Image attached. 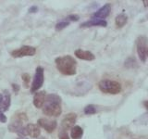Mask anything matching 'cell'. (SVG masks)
Masks as SVG:
<instances>
[{
	"mask_svg": "<svg viewBox=\"0 0 148 139\" xmlns=\"http://www.w3.org/2000/svg\"><path fill=\"white\" fill-rule=\"evenodd\" d=\"M84 113L86 115H92V114H95L96 113V108L95 105L90 104V105H87L85 108H84Z\"/></svg>",
	"mask_w": 148,
	"mask_h": 139,
	"instance_id": "obj_20",
	"label": "cell"
},
{
	"mask_svg": "<svg viewBox=\"0 0 148 139\" xmlns=\"http://www.w3.org/2000/svg\"><path fill=\"white\" fill-rule=\"evenodd\" d=\"M76 120H77L76 113L71 112V113L67 114L61 120V130L62 131H66V132L68 130H71L74 126Z\"/></svg>",
	"mask_w": 148,
	"mask_h": 139,
	"instance_id": "obj_9",
	"label": "cell"
},
{
	"mask_svg": "<svg viewBox=\"0 0 148 139\" xmlns=\"http://www.w3.org/2000/svg\"><path fill=\"white\" fill-rule=\"evenodd\" d=\"M58 139H71L68 134V132L66 131H60V133H58Z\"/></svg>",
	"mask_w": 148,
	"mask_h": 139,
	"instance_id": "obj_23",
	"label": "cell"
},
{
	"mask_svg": "<svg viewBox=\"0 0 148 139\" xmlns=\"http://www.w3.org/2000/svg\"><path fill=\"white\" fill-rule=\"evenodd\" d=\"M20 139H27V138H25V137H21V138H20Z\"/></svg>",
	"mask_w": 148,
	"mask_h": 139,
	"instance_id": "obj_27",
	"label": "cell"
},
{
	"mask_svg": "<svg viewBox=\"0 0 148 139\" xmlns=\"http://www.w3.org/2000/svg\"><path fill=\"white\" fill-rule=\"evenodd\" d=\"M136 50L139 56V58L143 62L145 63L148 55V46H147V37L145 35H140L136 39Z\"/></svg>",
	"mask_w": 148,
	"mask_h": 139,
	"instance_id": "obj_6",
	"label": "cell"
},
{
	"mask_svg": "<svg viewBox=\"0 0 148 139\" xmlns=\"http://www.w3.org/2000/svg\"><path fill=\"white\" fill-rule=\"evenodd\" d=\"M83 136V129L79 125H74L71 129V137L72 139H82Z\"/></svg>",
	"mask_w": 148,
	"mask_h": 139,
	"instance_id": "obj_16",
	"label": "cell"
},
{
	"mask_svg": "<svg viewBox=\"0 0 148 139\" xmlns=\"http://www.w3.org/2000/svg\"><path fill=\"white\" fill-rule=\"evenodd\" d=\"M37 125L39 127L44 128L47 133H53L58 127L57 120H50L48 119L41 118L37 120Z\"/></svg>",
	"mask_w": 148,
	"mask_h": 139,
	"instance_id": "obj_10",
	"label": "cell"
},
{
	"mask_svg": "<svg viewBox=\"0 0 148 139\" xmlns=\"http://www.w3.org/2000/svg\"><path fill=\"white\" fill-rule=\"evenodd\" d=\"M28 124V116L25 112L18 111L14 113L10 119L8 124V131L11 133H16L18 137H25L24 129Z\"/></svg>",
	"mask_w": 148,
	"mask_h": 139,
	"instance_id": "obj_3",
	"label": "cell"
},
{
	"mask_svg": "<svg viewBox=\"0 0 148 139\" xmlns=\"http://www.w3.org/2000/svg\"><path fill=\"white\" fill-rule=\"evenodd\" d=\"M36 54V48L32 45H23L21 47L15 49L10 52L11 57L18 58L23 57H32Z\"/></svg>",
	"mask_w": 148,
	"mask_h": 139,
	"instance_id": "obj_8",
	"label": "cell"
},
{
	"mask_svg": "<svg viewBox=\"0 0 148 139\" xmlns=\"http://www.w3.org/2000/svg\"><path fill=\"white\" fill-rule=\"evenodd\" d=\"M80 26H81V28H90V27H95V26L106 27L108 26V22H106L105 20H98V19L91 18V20L82 22Z\"/></svg>",
	"mask_w": 148,
	"mask_h": 139,
	"instance_id": "obj_13",
	"label": "cell"
},
{
	"mask_svg": "<svg viewBox=\"0 0 148 139\" xmlns=\"http://www.w3.org/2000/svg\"><path fill=\"white\" fill-rule=\"evenodd\" d=\"M64 20L71 23L72 21H78L79 20H80V17H79V15H77V14H71V15H69L66 18H64Z\"/></svg>",
	"mask_w": 148,
	"mask_h": 139,
	"instance_id": "obj_22",
	"label": "cell"
},
{
	"mask_svg": "<svg viewBox=\"0 0 148 139\" xmlns=\"http://www.w3.org/2000/svg\"><path fill=\"white\" fill-rule=\"evenodd\" d=\"M56 67L58 71L66 76H73L77 73V61L69 55L56 58Z\"/></svg>",
	"mask_w": 148,
	"mask_h": 139,
	"instance_id": "obj_2",
	"label": "cell"
},
{
	"mask_svg": "<svg viewBox=\"0 0 148 139\" xmlns=\"http://www.w3.org/2000/svg\"><path fill=\"white\" fill-rule=\"evenodd\" d=\"M37 11H38V8H37L36 6H32L29 8V12L30 13H36Z\"/></svg>",
	"mask_w": 148,
	"mask_h": 139,
	"instance_id": "obj_25",
	"label": "cell"
},
{
	"mask_svg": "<svg viewBox=\"0 0 148 139\" xmlns=\"http://www.w3.org/2000/svg\"><path fill=\"white\" fill-rule=\"evenodd\" d=\"M21 79H22V82H23V85L26 88L29 87L30 85V80H31V77H30V74L29 73H23L21 75Z\"/></svg>",
	"mask_w": 148,
	"mask_h": 139,
	"instance_id": "obj_21",
	"label": "cell"
},
{
	"mask_svg": "<svg viewBox=\"0 0 148 139\" xmlns=\"http://www.w3.org/2000/svg\"><path fill=\"white\" fill-rule=\"evenodd\" d=\"M110 11H111V4L106 3L102 8H100L97 11L92 13V18L98 19V20H105L106 17L109 16Z\"/></svg>",
	"mask_w": 148,
	"mask_h": 139,
	"instance_id": "obj_11",
	"label": "cell"
},
{
	"mask_svg": "<svg viewBox=\"0 0 148 139\" xmlns=\"http://www.w3.org/2000/svg\"><path fill=\"white\" fill-rule=\"evenodd\" d=\"M44 81H45V70L43 67L39 66L35 69V74L31 86V92L35 93L38 91L43 86Z\"/></svg>",
	"mask_w": 148,
	"mask_h": 139,
	"instance_id": "obj_7",
	"label": "cell"
},
{
	"mask_svg": "<svg viewBox=\"0 0 148 139\" xmlns=\"http://www.w3.org/2000/svg\"><path fill=\"white\" fill-rule=\"evenodd\" d=\"M128 22V16L125 13H120L115 19V24L118 28H122Z\"/></svg>",
	"mask_w": 148,
	"mask_h": 139,
	"instance_id": "obj_17",
	"label": "cell"
},
{
	"mask_svg": "<svg viewBox=\"0 0 148 139\" xmlns=\"http://www.w3.org/2000/svg\"><path fill=\"white\" fill-rule=\"evenodd\" d=\"M74 54H75V56L78 58L86 60V61H92V60L95 59V56L94 55V53H92L91 51L88 50H82L81 48H79L75 50Z\"/></svg>",
	"mask_w": 148,
	"mask_h": 139,
	"instance_id": "obj_14",
	"label": "cell"
},
{
	"mask_svg": "<svg viewBox=\"0 0 148 139\" xmlns=\"http://www.w3.org/2000/svg\"><path fill=\"white\" fill-rule=\"evenodd\" d=\"M69 24H71V23L68 22V21H65L64 19H63L62 21H60L59 22H58L57 24H56L55 29H56V31H58V32L62 31L63 29H65V28H67L68 26H69Z\"/></svg>",
	"mask_w": 148,
	"mask_h": 139,
	"instance_id": "obj_19",
	"label": "cell"
},
{
	"mask_svg": "<svg viewBox=\"0 0 148 139\" xmlns=\"http://www.w3.org/2000/svg\"><path fill=\"white\" fill-rule=\"evenodd\" d=\"M10 105H11L10 93L8 90H4L2 93H0V122L2 123L7 122V117L4 114V112L8 110Z\"/></svg>",
	"mask_w": 148,
	"mask_h": 139,
	"instance_id": "obj_5",
	"label": "cell"
},
{
	"mask_svg": "<svg viewBox=\"0 0 148 139\" xmlns=\"http://www.w3.org/2000/svg\"><path fill=\"white\" fill-rule=\"evenodd\" d=\"M11 86H12V90L15 94H18V93L20 92V85H17V83H12Z\"/></svg>",
	"mask_w": 148,
	"mask_h": 139,
	"instance_id": "obj_24",
	"label": "cell"
},
{
	"mask_svg": "<svg viewBox=\"0 0 148 139\" xmlns=\"http://www.w3.org/2000/svg\"><path fill=\"white\" fill-rule=\"evenodd\" d=\"M45 97H46V92L45 91H37L34 93V105L35 108L37 109H41L43 107L44 103H45Z\"/></svg>",
	"mask_w": 148,
	"mask_h": 139,
	"instance_id": "obj_15",
	"label": "cell"
},
{
	"mask_svg": "<svg viewBox=\"0 0 148 139\" xmlns=\"http://www.w3.org/2000/svg\"><path fill=\"white\" fill-rule=\"evenodd\" d=\"M24 134H25V136H29L30 137H32V138L39 137L41 134L40 127L34 123H28L24 129Z\"/></svg>",
	"mask_w": 148,
	"mask_h": 139,
	"instance_id": "obj_12",
	"label": "cell"
},
{
	"mask_svg": "<svg viewBox=\"0 0 148 139\" xmlns=\"http://www.w3.org/2000/svg\"><path fill=\"white\" fill-rule=\"evenodd\" d=\"M125 67L128 69H133L137 66V61L134 57H130L125 60Z\"/></svg>",
	"mask_w": 148,
	"mask_h": 139,
	"instance_id": "obj_18",
	"label": "cell"
},
{
	"mask_svg": "<svg viewBox=\"0 0 148 139\" xmlns=\"http://www.w3.org/2000/svg\"><path fill=\"white\" fill-rule=\"evenodd\" d=\"M143 105H145V108L147 109V101L145 100V101H143Z\"/></svg>",
	"mask_w": 148,
	"mask_h": 139,
	"instance_id": "obj_26",
	"label": "cell"
},
{
	"mask_svg": "<svg viewBox=\"0 0 148 139\" xmlns=\"http://www.w3.org/2000/svg\"><path fill=\"white\" fill-rule=\"evenodd\" d=\"M43 113L49 117H58L62 113V99L57 94L46 95L43 105Z\"/></svg>",
	"mask_w": 148,
	"mask_h": 139,
	"instance_id": "obj_1",
	"label": "cell"
},
{
	"mask_svg": "<svg viewBox=\"0 0 148 139\" xmlns=\"http://www.w3.org/2000/svg\"><path fill=\"white\" fill-rule=\"evenodd\" d=\"M98 88L102 93L109 95H118L122 90L121 83L117 81L108 80V79L101 80L98 83Z\"/></svg>",
	"mask_w": 148,
	"mask_h": 139,
	"instance_id": "obj_4",
	"label": "cell"
}]
</instances>
